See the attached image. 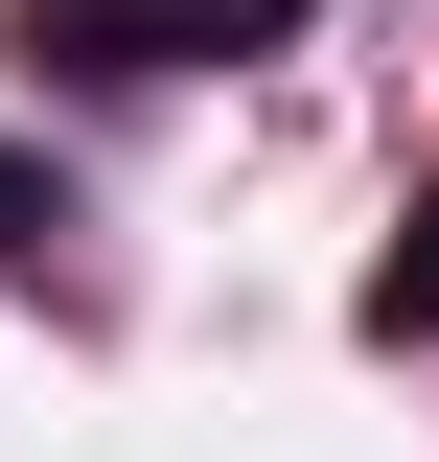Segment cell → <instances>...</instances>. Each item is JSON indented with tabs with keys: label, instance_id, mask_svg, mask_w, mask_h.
Instances as JSON below:
<instances>
[{
	"label": "cell",
	"instance_id": "cell-2",
	"mask_svg": "<svg viewBox=\"0 0 439 462\" xmlns=\"http://www.w3.org/2000/svg\"><path fill=\"white\" fill-rule=\"evenodd\" d=\"M370 346H439V185L393 208V254H370Z\"/></svg>",
	"mask_w": 439,
	"mask_h": 462
},
{
	"label": "cell",
	"instance_id": "cell-3",
	"mask_svg": "<svg viewBox=\"0 0 439 462\" xmlns=\"http://www.w3.org/2000/svg\"><path fill=\"white\" fill-rule=\"evenodd\" d=\"M47 231H70V185L23 162V139H0V254H47Z\"/></svg>",
	"mask_w": 439,
	"mask_h": 462
},
{
	"label": "cell",
	"instance_id": "cell-1",
	"mask_svg": "<svg viewBox=\"0 0 439 462\" xmlns=\"http://www.w3.org/2000/svg\"><path fill=\"white\" fill-rule=\"evenodd\" d=\"M324 0H23V47L47 69H93V93H139V69H255V47H301Z\"/></svg>",
	"mask_w": 439,
	"mask_h": 462
}]
</instances>
